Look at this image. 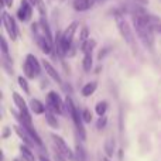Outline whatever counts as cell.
<instances>
[{
	"mask_svg": "<svg viewBox=\"0 0 161 161\" xmlns=\"http://www.w3.org/2000/svg\"><path fill=\"white\" fill-rule=\"evenodd\" d=\"M100 161H110L109 157H100Z\"/></svg>",
	"mask_w": 161,
	"mask_h": 161,
	"instance_id": "cell-32",
	"label": "cell"
},
{
	"mask_svg": "<svg viewBox=\"0 0 161 161\" xmlns=\"http://www.w3.org/2000/svg\"><path fill=\"white\" fill-rule=\"evenodd\" d=\"M106 125H108V117H106V116H102V117H99V119H97V122H96V129H97V130H103V129L106 127Z\"/></svg>",
	"mask_w": 161,
	"mask_h": 161,
	"instance_id": "cell-25",
	"label": "cell"
},
{
	"mask_svg": "<svg viewBox=\"0 0 161 161\" xmlns=\"http://www.w3.org/2000/svg\"><path fill=\"white\" fill-rule=\"evenodd\" d=\"M96 88H97V82L96 80H91V82H88L82 89H80V95H82L83 97H89L95 93Z\"/></svg>",
	"mask_w": 161,
	"mask_h": 161,
	"instance_id": "cell-14",
	"label": "cell"
},
{
	"mask_svg": "<svg viewBox=\"0 0 161 161\" xmlns=\"http://www.w3.org/2000/svg\"><path fill=\"white\" fill-rule=\"evenodd\" d=\"M65 110L68 112V114H69L71 119H72L80 140H86V130H85V126H83L85 122H83V119H82V113H79V110L76 109V106L74 105L72 99H71L69 96L65 97ZM67 112H65V113H67Z\"/></svg>",
	"mask_w": 161,
	"mask_h": 161,
	"instance_id": "cell-3",
	"label": "cell"
},
{
	"mask_svg": "<svg viewBox=\"0 0 161 161\" xmlns=\"http://www.w3.org/2000/svg\"><path fill=\"white\" fill-rule=\"evenodd\" d=\"M41 64H42V68L45 69V72H47V75L50 76L53 80H55L58 85H61L62 83V79H61V76H59V74L57 72V69L54 68V65L51 64L50 61H47V59H41Z\"/></svg>",
	"mask_w": 161,
	"mask_h": 161,
	"instance_id": "cell-10",
	"label": "cell"
},
{
	"mask_svg": "<svg viewBox=\"0 0 161 161\" xmlns=\"http://www.w3.org/2000/svg\"><path fill=\"white\" fill-rule=\"evenodd\" d=\"M2 6L3 7H11L13 6V0H2Z\"/></svg>",
	"mask_w": 161,
	"mask_h": 161,
	"instance_id": "cell-28",
	"label": "cell"
},
{
	"mask_svg": "<svg viewBox=\"0 0 161 161\" xmlns=\"http://www.w3.org/2000/svg\"><path fill=\"white\" fill-rule=\"evenodd\" d=\"M82 119L85 123H91L92 122V113L89 109H83L82 110Z\"/></svg>",
	"mask_w": 161,
	"mask_h": 161,
	"instance_id": "cell-26",
	"label": "cell"
},
{
	"mask_svg": "<svg viewBox=\"0 0 161 161\" xmlns=\"http://www.w3.org/2000/svg\"><path fill=\"white\" fill-rule=\"evenodd\" d=\"M20 154H21L23 160L24 161H36V156L34 153L31 151V148L25 144H21L20 146Z\"/></svg>",
	"mask_w": 161,
	"mask_h": 161,
	"instance_id": "cell-16",
	"label": "cell"
},
{
	"mask_svg": "<svg viewBox=\"0 0 161 161\" xmlns=\"http://www.w3.org/2000/svg\"><path fill=\"white\" fill-rule=\"evenodd\" d=\"M114 19H116V24H117V28H119V33H120V36H122V38L125 40V42L129 45L131 53H133L134 55H139V47H137V42H136L134 31L131 30L129 21L123 16H120V14H116Z\"/></svg>",
	"mask_w": 161,
	"mask_h": 161,
	"instance_id": "cell-2",
	"label": "cell"
},
{
	"mask_svg": "<svg viewBox=\"0 0 161 161\" xmlns=\"http://www.w3.org/2000/svg\"><path fill=\"white\" fill-rule=\"evenodd\" d=\"M10 134H11V129L8 127V126H6V127L3 129V134H2V137H3V139H7V137L10 136Z\"/></svg>",
	"mask_w": 161,
	"mask_h": 161,
	"instance_id": "cell-27",
	"label": "cell"
},
{
	"mask_svg": "<svg viewBox=\"0 0 161 161\" xmlns=\"http://www.w3.org/2000/svg\"><path fill=\"white\" fill-rule=\"evenodd\" d=\"M41 61H38L34 54H27L24 59V64H23V72H24V76L27 79H34L40 75L41 72Z\"/></svg>",
	"mask_w": 161,
	"mask_h": 161,
	"instance_id": "cell-4",
	"label": "cell"
},
{
	"mask_svg": "<svg viewBox=\"0 0 161 161\" xmlns=\"http://www.w3.org/2000/svg\"><path fill=\"white\" fill-rule=\"evenodd\" d=\"M28 106H30L31 113H34V114H42L47 112V106H45L41 100L36 99V97H33V99L30 100V105Z\"/></svg>",
	"mask_w": 161,
	"mask_h": 161,
	"instance_id": "cell-12",
	"label": "cell"
},
{
	"mask_svg": "<svg viewBox=\"0 0 161 161\" xmlns=\"http://www.w3.org/2000/svg\"><path fill=\"white\" fill-rule=\"evenodd\" d=\"M74 153H75V161H86V151H85V148H83L82 144L78 143Z\"/></svg>",
	"mask_w": 161,
	"mask_h": 161,
	"instance_id": "cell-20",
	"label": "cell"
},
{
	"mask_svg": "<svg viewBox=\"0 0 161 161\" xmlns=\"http://www.w3.org/2000/svg\"><path fill=\"white\" fill-rule=\"evenodd\" d=\"M13 100H14V105H16L17 109H19V113H20V116L23 117V120H24L25 123H28V125H33V117H31L30 106H27V103H25V100L23 99L21 95L17 93V92H13Z\"/></svg>",
	"mask_w": 161,
	"mask_h": 161,
	"instance_id": "cell-8",
	"label": "cell"
},
{
	"mask_svg": "<svg viewBox=\"0 0 161 161\" xmlns=\"http://www.w3.org/2000/svg\"><path fill=\"white\" fill-rule=\"evenodd\" d=\"M47 109L55 114H65V100L61 99L58 92L50 91L47 93Z\"/></svg>",
	"mask_w": 161,
	"mask_h": 161,
	"instance_id": "cell-5",
	"label": "cell"
},
{
	"mask_svg": "<svg viewBox=\"0 0 161 161\" xmlns=\"http://www.w3.org/2000/svg\"><path fill=\"white\" fill-rule=\"evenodd\" d=\"M54 160H55V161H67V160L64 158V157L61 156V154L57 153V151H55V154H54Z\"/></svg>",
	"mask_w": 161,
	"mask_h": 161,
	"instance_id": "cell-29",
	"label": "cell"
},
{
	"mask_svg": "<svg viewBox=\"0 0 161 161\" xmlns=\"http://www.w3.org/2000/svg\"><path fill=\"white\" fill-rule=\"evenodd\" d=\"M13 129H14V131H16V134L20 137V139L23 140V143H24L25 146H28V147H31V146H34L36 143L33 142V139L30 137V134L27 133V130H25L24 127H21L20 125H14L13 126Z\"/></svg>",
	"mask_w": 161,
	"mask_h": 161,
	"instance_id": "cell-11",
	"label": "cell"
},
{
	"mask_svg": "<svg viewBox=\"0 0 161 161\" xmlns=\"http://www.w3.org/2000/svg\"><path fill=\"white\" fill-rule=\"evenodd\" d=\"M31 16H33V4H31L28 0H21L20 7H19V10H17V17H19V20L23 23H27L31 20Z\"/></svg>",
	"mask_w": 161,
	"mask_h": 161,
	"instance_id": "cell-9",
	"label": "cell"
},
{
	"mask_svg": "<svg viewBox=\"0 0 161 161\" xmlns=\"http://www.w3.org/2000/svg\"><path fill=\"white\" fill-rule=\"evenodd\" d=\"M105 153H106V157H112L114 153V140L112 137H109L105 142Z\"/></svg>",
	"mask_w": 161,
	"mask_h": 161,
	"instance_id": "cell-21",
	"label": "cell"
},
{
	"mask_svg": "<svg viewBox=\"0 0 161 161\" xmlns=\"http://www.w3.org/2000/svg\"><path fill=\"white\" fill-rule=\"evenodd\" d=\"M72 6L75 11L83 13V11H88L93 6V0H74Z\"/></svg>",
	"mask_w": 161,
	"mask_h": 161,
	"instance_id": "cell-13",
	"label": "cell"
},
{
	"mask_svg": "<svg viewBox=\"0 0 161 161\" xmlns=\"http://www.w3.org/2000/svg\"><path fill=\"white\" fill-rule=\"evenodd\" d=\"M0 48H2V57L3 58H8V45L6 41L4 36L0 37Z\"/></svg>",
	"mask_w": 161,
	"mask_h": 161,
	"instance_id": "cell-24",
	"label": "cell"
},
{
	"mask_svg": "<svg viewBox=\"0 0 161 161\" xmlns=\"http://www.w3.org/2000/svg\"><path fill=\"white\" fill-rule=\"evenodd\" d=\"M108 108H109V103L106 102V100H100V102L96 103V106H95V112H96V114L99 117L105 116V113L108 112Z\"/></svg>",
	"mask_w": 161,
	"mask_h": 161,
	"instance_id": "cell-18",
	"label": "cell"
},
{
	"mask_svg": "<svg viewBox=\"0 0 161 161\" xmlns=\"http://www.w3.org/2000/svg\"><path fill=\"white\" fill-rule=\"evenodd\" d=\"M51 139H53V142H54V146H55V151H57V153L61 154L65 160L75 161V153L71 150L69 146L67 144V142H65L61 136L53 133V134H51Z\"/></svg>",
	"mask_w": 161,
	"mask_h": 161,
	"instance_id": "cell-6",
	"label": "cell"
},
{
	"mask_svg": "<svg viewBox=\"0 0 161 161\" xmlns=\"http://www.w3.org/2000/svg\"><path fill=\"white\" fill-rule=\"evenodd\" d=\"M38 161H50V160H48L45 156H42V154H41V156L38 157Z\"/></svg>",
	"mask_w": 161,
	"mask_h": 161,
	"instance_id": "cell-30",
	"label": "cell"
},
{
	"mask_svg": "<svg viewBox=\"0 0 161 161\" xmlns=\"http://www.w3.org/2000/svg\"><path fill=\"white\" fill-rule=\"evenodd\" d=\"M89 28L86 27V25H83L82 30L79 31V50L83 51V48H85V45L88 44L89 41Z\"/></svg>",
	"mask_w": 161,
	"mask_h": 161,
	"instance_id": "cell-15",
	"label": "cell"
},
{
	"mask_svg": "<svg viewBox=\"0 0 161 161\" xmlns=\"http://www.w3.org/2000/svg\"><path fill=\"white\" fill-rule=\"evenodd\" d=\"M133 25L136 34L139 36V38L142 40V42L148 48V51L153 53L154 51V31L148 21V13H146L144 10H136L133 14Z\"/></svg>",
	"mask_w": 161,
	"mask_h": 161,
	"instance_id": "cell-1",
	"label": "cell"
},
{
	"mask_svg": "<svg viewBox=\"0 0 161 161\" xmlns=\"http://www.w3.org/2000/svg\"><path fill=\"white\" fill-rule=\"evenodd\" d=\"M11 65H13V61H11L10 57H8V58H3V57H2V67H3V69H4L7 74H10V75L13 74V67H11Z\"/></svg>",
	"mask_w": 161,
	"mask_h": 161,
	"instance_id": "cell-22",
	"label": "cell"
},
{
	"mask_svg": "<svg viewBox=\"0 0 161 161\" xmlns=\"http://www.w3.org/2000/svg\"><path fill=\"white\" fill-rule=\"evenodd\" d=\"M14 161H24V160H14Z\"/></svg>",
	"mask_w": 161,
	"mask_h": 161,
	"instance_id": "cell-33",
	"label": "cell"
},
{
	"mask_svg": "<svg viewBox=\"0 0 161 161\" xmlns=\"http://www.w3.org/2000/svg\"><path fill=\"white\" fill-rule=\"evenodd\" d=\"M2 24L4 27V30L7 31L11 41H16L17 37H19V27H17V23L14 20V17L10 16L6 10L2 11Z\"/></svg>",
	"mask_w": 161,
	"mask_h": 161,
	"instance_id": "cell-7",
	"label": "cell"
},
{
	"mask_svg": "<svg viewBox=\"0 0 161 161\" xmlns=\"http://www.w3.org/2000/svg\"><path fill=\"white\" fill-rule=\"evenodd\" d=\"M28 2L31 3L33 6H38V3H40V0H28Z\"/></svg>",
	"mask_w": 161,
	"mask_h": 161,
	"instance_id": "cell-31",
	"label": "cell"
},
{
	"mask_svg": "<svg viewBox=\"0 0 161 161\" xmlns=\"http://www.w3.org/2000/svg\"><path fill=\"white\" fill-rule=\"evenodd\" d=\"M17 82H19L20 88L24 91L25 95H30V86H28V80L25 76H19V78H17Z\"/></svg>",
	"mask_w": 161,
	"mask_h": 161,
	"instance_id": "cell-23",
	"label": "cell"
},
{
	"mask_svg": "<svg viewBox=\"0 0 161 161\" xmlns=\"http://www.w3.org/2000/svg\"><path fill=\"white\" fill-rule=\"evenodd\" d=\"M148 21H150V25H151V28H153L154 33L161 34V20L158 19V17L148 14Z\"/></svg>",
	"mask_w": 161,
	"mask_h": 161,
	"instance_id": "cell-19",
	"label": "cell"
},
{
	"mask_svg": "<svg viewBox=\"0 0 161 161\" xmlns=\"http://www.w3.org/2000/svg\"><path fill=\"white\" fill-rule=\"evenodd\" d=\"M45 120H47L50 127H53V129L59 127V123H58V120H57V114L53 113L51 110H48V109H47V112H45Z\"/></svg>",
	"mask_w": 161,
	"mask_h": 161,
	"instance_id": "cell-17",
	"label": "cell"
}]
</instances>
